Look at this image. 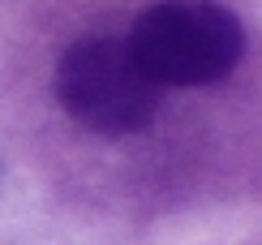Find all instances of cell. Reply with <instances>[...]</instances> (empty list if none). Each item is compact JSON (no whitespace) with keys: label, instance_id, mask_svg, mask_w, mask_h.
<instances>
[{"label":"cell","instance_id":"cell-1","mask_svg":"<svg viewBox=\"0 0 262 245\" xmlns=\"http://www.w3.org/2000/svg\"><path fill=\"white\" fill-rule=\"evenodd\" d=\"M129 52L159 86L224 82L245 56V26L215 0H159L134 22Z\"/></svg>","mask_w":262,"mask_h":245},{"label":"cell","instance_id":"cell-2","mask_svg":"<svg viewBox=\"0 0 262 245\" xmlns=\"http://www.w3.org/2000/svg\"><path fill=\"white\" fill-rule=\"evenodd\" d=\"M52 91L64 112L99 138H125L146 129L163 99L159 86L134 60L129 43L107 35L69 43L56 60Z\"/></svg>","mask_w":262,"mask_h":245}]
</instances>
